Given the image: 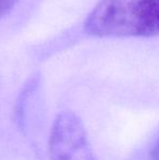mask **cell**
<instances>
[{
  "mask_svg": "<svg viewBox=\"0 0 159 160\" xmlns=\"http://www.w3.org/2000/svg\"><path fill=\"white\" fill-rule=\"evenodd\" d=\"M97 37H146L159 34L152 0H102L85 21Z\"/></svg>",
  "mask_w": 159,
  "mask_h": 160,
  "instance_id": "6da1fadb",
  "label": "cell"
},
{
  "mask_svg": "<svg viewBox=\"0 0 159 160\" xmlns=\"http://www.w3.org/2000/svg\"><path fill=\"white\" fill-rule=\"evenodd\" d=\"M50 160H98L80 118L63 111L56 118L49 138Z\"/></svg>",
  "mask_w": 159,
  "mask_h": 160,
  "instance_id": "7a4b0ae2",
  "label": "cell"
},
{
  "mask_svg": "<svg viewBox=\"0 0 159 160\" xmlns=\"http://www.w3.org/2000/svg\"><path fill=\"white\" fill-rule=\"evenodd\" d=\"M19 0H0V18L10 12V10L17 3Z\"/></svg>",
  "mask_w": 159,
  "mask_h": 160,
  "instance_id": "3957f363",
  "label": "cell"
},
{
  "mask_svg": "<svg viewBox=\"0 0 159 160\" xmlns=\"http://www.w3.org/2000/svg\"><path fill=\"white\" fill-rule=\"evenodd\" d=\"M151 159L152 160H159V137L157 139V142L155 143L154 147L151 150Z\"/></svg>",
  "mask_w": 159,
  "mask_h": 160,
  "instance_id": "277c9868",
  "label": "cell"
},
{
  "mask_svg": "<svg viewBox=\"0 0 159 160\" xmlns=\"http://www.w3.org/2000/svg\"><path fill=\"white\" fill-rule=\"evenodd\" d=\"M152 2H153L154 11H155V15H156V21H157L158 31H159V0H152Z\"/></svg>",
  "mask_w": 159,
  "mask_h": 160,
  "instance_id": "5b68a950",
  "label": "cell"
}]
</instances>
